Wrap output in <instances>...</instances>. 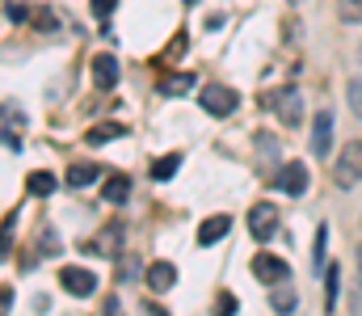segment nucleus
Here are the masks:
<instances>
[{"mask_svg": "<svg viewBox=\"0 0 362 316\" xmlns=\"http://www.w3.org/2000/svg\"><path fill=\"white\" fill-rule=\"evenodd\" d=\"M333 182H337L341 190H354L362 182V139H354V144L341 148V156H337V165H333Z\"/></svg>", "mask_w": 362, "mask_h": 316, "instance_id": "obj_1", "label": "nucleus"}, {"mask_svg": "<svg viewBox=\"0 0 362 316\" xmlns=\"http://www.w3.org/2000/svg\"><path fill=\"white\" fill-rule=\"evenodd\" d=\"M198 105H202L206 114H215V118H228V114L240 105V93L228 89V85H206V89L198 93Z\"/></svg>", "mask_w": 362, "mask_h": 316, "instance_id": "obj_2", "label": "nucleus"}, {"mask_svg": "<svg viewBox=\"0 0 362 316\" xmlns=\"http://www.w3.org/2000/svg\"><path fill=\"white\" fill-rule=\"evenodd\" d=\"M308 186H312V177H308V165H303V160H286V165L278 169V177H274V190H282V194H291V199L308 194Z\"/></svg>", "mask_w": 362, "mask_h": 316, "instance_id": "obj_3", "label": "nucleus"}, {"mask_svg": "<svg viewBox=\"0 0 362 316\" xmlns=\"http://www.w3.org/2000/svg\"><path fill=\"white\" fill-rule=\"evenodd\" d=\"M266 105H270L274 114L286 122V127H299L303 122V102H299V89H274L266 93Z\"/></svg>", "mask_w": 362, "mask_h": 316, "instance_id": "obj_4", "label": "nucleus"}, {"mask_svg": "<svg viewBox=\"0 0 362 316\" xmlns=\"http://www.w3.org/2000/svg\"><path fill=\"white\" fill-rule=\"evenodd\" d=\"M249 232H253V240H274V232H278V207L274 203H253L249 207Z\"/></svg>", "mask_w": 362, "mask_h": 316, "instance_id": "obj_5", "label": "nucleus"}, {"mask_svg": "<svg viewBox=\"0 0 362 316\" xmlns=\"http://www.w3.org/2000/svg\"><path fill=\"white\" fill-rule=\"evenodd\" d=\"M59 283H64V291L76 295V300H85V295L97 291V274L85 270V266H64V270H59Z\"/></svg>", "mask_w": 362, "mask_h": 316, "instance_id": "obj_6", "label": "nucleus"}, {"mask_svg": "<svg viewBox=\"0 0 362 316\" xmlns=\"http://www.w3.org/2000/svg\"><path fill=\"white\" fill-rule=\"evenodd\" d=\"M333 152V114L320 110L312 118V156H329Z\"/></svg>", "mask_w": 362, "mask_h": 316, "instance_id": "obj_7", "label": "nucleus"}, {"mask_svg": "<svg viewBox=\"0 0 362 316\" xmlns=\"http://www.w3.org/2000/svg\"><path fill=\"white\" fill-rule=\"evenodd\" d=\"M253 274H257L262 283H270V287H274V283H282L291 270H286V262H282V257H274V253H257V257H253Z\"/></svg>", "mask_w": 362, "mask_h": 316, "instance_id": "obj_8", "label": "nucleus"}, {"mask_svg": "<svg viewBox=\"0 0 362 316\" xmlns=\"http://www.w3.org/2000/svg\"><path fill=\"white\" fill-rule=\"evenodd\" d=\"M93 85L97 89H114L118 85V59L114 55H93Z\"/></svg>", "mask_w": 362, "mask_h": 316, "instance_id": "obj_9", "label": "nucleus"}, {"mask_svg": "<svg viewBox=\"0 0 362 316\" xmlns=\"http://www.w3.org/2000/svg\"><path fill=\"white\" fill-rule=\"evenodd\" d=\"M173 283H177L173 262H152V266H148V287H152V291H173Z\"/></svg>", "mask_w": 362, "mask_h": 316, "instance_id": "obj_10", "label": "nucleus"}, {"mask_svg": "<svg viewBox=\"0 0 362 316\" xmlns=\"http://www.w3.org/2000/svg\"><path fill=\"white\" fill-rule=\"evenodd\" d=\"M228 228H232V219H228V215H211V219L198 228V245H215V240H223V236H228Z\"/></svg>", "mask_w": 362, "mask_h": 316, "instance_id": "obj_11", "label": "nucleus"}, {"mask_svg": "<svg viewBox=\"0 0 362 316\" xmlns=\"http://www.w3.org/2000/svg\"><path fill=\"white\" fill-rule=\"evenodd\" d=\"M101 194H105V203H127V199H131V177H127V173H110Z\"/></svg>", "mask_w": 362, "mask_h": 316, "instance_id": "obj_12", "label": "nucleus"}, {"mask_svg": "<svg viewBox=\"0 0 362 316\" xmlns=\"http://www.w3.org/2000/svg\"><path fill=\"white\" fill-rule=\"evenodd\" d=\"M25 190H30L34 199H47V194H55V173H47V169L30 173V177H25Z\"/></svg>", "mask_w": 362, "mask_h": 316, "instance_id": "obj_13", "label": "nucleus"}, {"mask_svg": "<svg viewBox=\"0 0 362 316\" xmlns=\"http://www.w3.org/2000/svg\"><path fill=\"white\" fill-rule=\"evenodd\" d=\"M97 177H101V169H97V165H89V160L68 169V186H72V190H81V186H93Z\"/></svg>", "mask_w": 362, "mask_h": 316, "instance_id": "obj_14", "label": "nucleus"}, {"mask_svg": "<svg viewBox=\"0 0 362 316\" xmlns=\"http://www.w3.org/2000/svg\"><path fill=\"white\" fill-rule=\"evenodd\" d=\"M118 135H127V127H122V122H101V127H89V135H85V139L97 148V144H110V139H118Z\"/></svg>", "mask_w": 362, "mask_h": 316, "instance_id": "obj_15", "label": "nucleus"}, {"mask_svg": "<svg viewBox=\"0 0 362 316\" xmlns=\"http://www.w3.org/2000/svg\"><path fill=\"white\" fill-rule=\"evenodd\" d=\"M189 89H194V72H177V76H169V81L160 85L165 98H185Z\"/></svg>", "mask_w": 362, "mask_h": 316, "instance_id": "obj_16", "label": "nucleus"}, {"mask_svg": "<svg viewBox=\"0 0 362 316\" xmlns=\"http://www.w3.org/2000/svg\"><path fill=\"white\" fill-rule=\"evenodd\" d=\"M30 25L42 30V34H55V30H59V13H55V8H34V13H30Z\"/></svg>", "mask_w": 362, "mask_h": 316, "instance_id": "obj_17", "label": "nucleus"}, {"mask_svg": "<svg viewBox=\"0 0 362 316\" xmlns=\"http://www.w3.org/2000/svg\"><path fill=\"white\" fill-rule=\"evenodd\" d=\"M337 291H341V270L329 266V270H325V308H329V312L337 308Z\"/></svg>", "mask_w": 362, "mask_h": 316, "instance_id": "obj_18", "label": "nucleus"}, {"mask_svg": "<svg viewBox=\"0 0 362 316\" xmlns=\"http://www.w3.org/2000/svg\"><path fill=\"white\" fill-rule=\"evenodd\" d=\"M177 169H181V156H177V152H169V156H160V160L152 165V177H156V182H169Z\"/></svg>", "mask_w": 362, "mask_h": 316, "instance_id": "obj_19", "label": "nucleus"}, {"mask_svg": "<svg viewBox=\"0 0 362 316\" xmlns=\"http://www.w3.org/2000/svg\"><path fill=\"white\" fill-rule=\"evenodd\" d=\"M325 240H329V228H316V245H312V266L325 270Z\"/></svg>", "mask_w": 362, "mask_h": 316, "instance_id": "obj_20", "label": "nucleus"}, {"mask_svg": "<svg viewBox=\"0 0 362 316\" xmlns=\"http://www.w3.org/2000/svg\"><path fill=\"white\" fill-rule=\"evenodd\" d=\"M346 102H350V110L362 118V76H354V81L346 85Z\"/></svg>", "mask_w": 362, "mask_h": 316, "instance_id": "obj_21", "label": "nucleus"}, {"mask_svg": "<svg viewBox=\"0 0 362 316\" xmlns=\"http://www.w3.org/2000/svg\"><path fill=\"white\" fill-rule=\"evenodd\" d=\"M270 300H274V308H278L282 316H286V312H295V304H299V295H295V291H274Z\"/></svg>", "mask_w": 362, "mask_h": 316, "instance_id": "obj_22", "label": "nucleus"}, {"mask_svg": "<svg viewBox=\"0 0 362 316\" xmlns=\"http://www.w3.org/2000/svg\"><path fill=\"white\" fill-rule=\"evenodd\" d=\"M337 17L341 21H362V0H341L337 4Z\"/></svg>", "mask_w": 362, "mask_h": 316, "instance_id": "obj_23", "label": "nucleus"}, {"mask_svg": "<svg viewBox=\"0 0 362 316\" xmlns=\"http://www.w3.org/2000/svg\"><path fill=\"white\" fill-rule=\"evenodd\" d=\"M13 223H17V211L4 219V228H0V262H4V253L13 249Z\"/></svg>", "mask_w": 362, "mask_h": 316, "instance_id": "obj_24", "label": "nucleus"}, {"mask_svg": "<svg viewBox=\"0 0 362 316\" xmlns=\"http://www.w3.org/2000/svg\"><path fill=\"white\" fill-rule=\"evenodd\" d=\"M232 312H236V295H228V291H223V295L215 300V316H232Z\"/></svg>", "mask_w": 362, "mask_h": 316, "instance_id": "obj_25", "label": "nucleus"}, {"mask_svg": "<svg viewBox=\"0 0 362 316\" xmlns=\"http://www.w3.org/2000/svg\"><path fill=\"white\" fill-rule=\"evenodd\" d=\"M4 13H8L13 21H30V8H25L21 0H8V4H4Z\"/></svg>", "mask_w": 362, "mask_h": 316, "instance_id": "obj_26", "label": "nucleus"}, {"mask_svg": "<svg viewBox=\"0 0 362 316\" xmlns=\"http://www.w3.org/2000/svg\"><path fill=\"white\" fill-rule=\"evenodd\" d=\"M89 4H93V13H97V17H110L118 0H89Z\"/></svg>", "mask_w": 362, "mask_h": 316, "instance_id": "obj_27", "label": "nucleus"}, {"mask_svg": "<svg viewBox=\"0 0 362 316\" xmlns=\"http://www.w3.org/2000/svg\"><path fill=\"white\" fill-rule=\"evenodd\" d=\"M13 300H17V295H13V287H0V316H8Z\"/></svg>", "mask_w": 362, "mask_h": 316, "instance_id": "obj_28", "label": "nucleus"}, {"mask_svg": "<svg viewBox=\"0 0 362 316\" xmlns=\"http://www.w3.org/2000/svg\"><path fill=\"white\" fill-rule=\"evenodd\" d=\"M181 51H185V34H177V38H173V42L165 47V55H169V59H177Z\"/></svg>", "mask_w": 362, "mask_h": 316, "instance_id": "obj_29", "label": "nucleus"}, {"mask_svg": "<svg viewBox=\"0 0 362 316\" xmlns=\"http://www.w3.org/2000/svg\"><path fill=\"white\" fill-rule=\"evenodd\" d=\"M101 316H122V304H118V295H105V312Z\"/></svg>", "mask_w": 362, "mask_h": 316, "instance_id": "obj_30", "label": "nucleus"}, {"mask_svg": "<svg viewBox=\"0 0 362 316\" xmlns=\"http://www.w3.org/2000/svg\"><path fill=\"white\" fill-rule=\"evenodd\" d=\"M118 279H122V283H127V279H135V262H131V257H122V270H118Z\"/></svg>", "mask_w": 362, "mask_h": 316, "instance_id": "obj_31", "label": "nucleus"}, {"mask_svg": "<svg viewBox=\"0 0 362 316\" xmlns=\"http://www.w3.org/2000/svg\"><path fill=\"white\" fill-rule=\"evenodd\" d=\"M144 316H169L165 308H156V304H144Z\"/></svg>", "mask_w": 362, "mask_h": 316, "instance_id": "obj_32", "label": "nucleus"}, {"mask_svg": "<svg viewBox=\"0 0 362 316\" xmlns=\"http://www.w3.org/2000/svg\"><path fill=\"white\" fill-rule=\"evenodd\" d=\"M358 283H362V249H358Z\"/></svg>", "mask_w": 362, "mask_h": 316, "instance_id": "obj_33", "label": "nucleus"}, {"mask_svg": "<svg viewBox=\"0 0 362 316\" xmlns=\"http://www.w3.org/2000/svg\"><path fill=\"white\" fill-rule=\"evenodd\" d=\"M358 59H362V47H358Z\"/></svg>", "mask_w": 362, "mask_h": 316, "instance_id": "obj_34", "label": "nucleus"}, {"mask_svg": "<svg viewBox=\"0 0 362 316\" xmlns=\"http://www.w3.org/2000/svg\"><path fill=\"white\" fill-rule=\"evenodd\" d=\"M291 4H299V0H291Z\"/></svg>", "mask_w": 362, "mask_h": 316, "instance_id": "obj_35", "label": "nucleus"}]
</instances>
